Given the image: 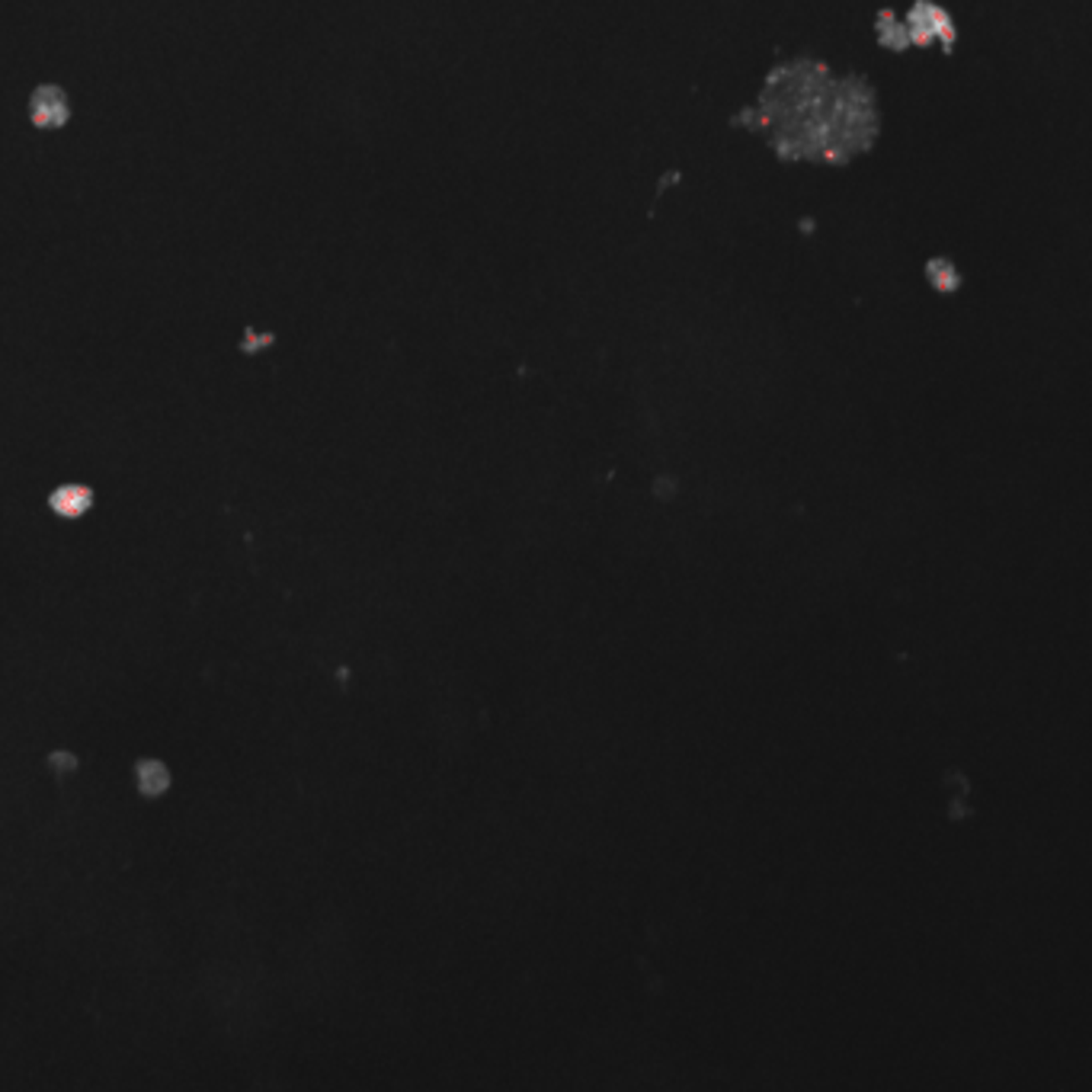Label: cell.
Instances as JSON below:
<instances>
[{"label":"cell","instance_id":"6da1fadb","mask_svg":"<svg viewBox=\"0 0 1092 1092\" xmlns=\"http://www.w3.org/2000/svg\"><path fill=\"white\" fill-rule=\"evenodd\" d=\"M756 128L785 158L849 161L872 144L877 112L862 80L794 61L766 80L756 103Z\"/></svg>","mask_w":1092,"mask_h":1092},{"label":"cell","instance_id":"7a4b0ae2","mask_svg":"<svg viewBox=\"0 0 1092 1092\" xmlns=\"http://www.w3.org/2000/svg\"><path fill=\"white\" fill-rule=\"evenodd\" d=\"M45 96H49V103H42V100H33V122L36 126H61L65 119H68V106H65V100H61V93L54 87H45Z\"/></svg>","mask_w":1092,"mask_h":1092}]
</instances>
